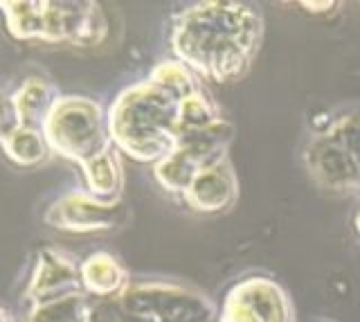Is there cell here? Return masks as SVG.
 I'll return each instance as SVG.
<instances>
[{"label":"cell","mask_w":360,"mask_h":322,"mask_svg":"<svg viewBox=\"0 0 360 322\" xmlns=\"http://www.w3.org/2000/svg\"><path fill=\"white\" fill-rule=\"evenodd\" d=\"M264 18L255 5L207 0L174 20L172 48L178 61L217 84H234L250 72L262 48Z\"/></svg>","instance_id":"obj_1"},{"label":"cell","mask_w":360,"mask_h":322,"mask_svg":"<svg viewBox=\"0 0 360 322\" xmlns=\"http://www.w3.org/2000/svg\"><path fill=\"white\" fill-rule=\"evenodd\" d=\"M178 99L153 82L122 91L108 110L110 140L138 162H160L178 147Z\"/></svg>","instance_id":"obj_2"},{"label":"cell","mask_w":360,"mask_h":322,"mask_svg":"<svg viewBox=\"0 0 360 322\" xmlns=\"http://www.w3.org/2000/svg\"><path fill=\"white\" fill-rule=\"evenodd\" d=\"M0 7H3L9 34L18 41L93 48L108 34V20L97 3L3 0Z\"/></svg>","instance_id":"obj_3"},{"label":"cell","mask_w":360,"mask_h":322,"mask_svg":"<svg viewBox=\"0 0 360 322\" xmlns=\"http://www.w3.org/2000/svg\"><path fill=\"white\" fill-rule=\"evenodd\" d=\"M43 136L52 153L79 165L112 149L104 108L82 95H65L54 104L43 124Z\"/></svg>","instance_id":"obj_4"},{"label":"cell","mask_w":360,"mask_h":322,"mask_svg":"<svg viewBox=\"0 0 360 322\" xmlns=\"http://www.w3.org/2000/svg\"><path fill=\"white\" fill-rule=\"evenodd\" d=\"M124 314L138 322H214L217 307L194 288L167 282L131 284L120 295Z\"/></svg>","instance_id":"obj_5"},{"label":"cell","mask_w":360,"mask_h":322,"mask_svg":"<svg viewBox=\"0 0 360 322\" xmlns=\"http://www.w3.org/2000/svg\"><path fill=\"white\" fill-rule=\"evenodd\" d=\"M232 140L234 127L223 117L207 129L191 133L178 142V147L165 160L155 165V181L162 185V190L183 196L200 172L228 160Z\"/></svg>","instance_id":"obj_6"},{"label":"cell","mask_w":360,"mask_h":322,"mask_svg":"<svg viewBox=\"0 0 360 322\" xmlns=\"http://www.w3.org/2000/svg\"><path fill=\"white\" fill-rule=\"evenodd\" d=\"M219 322H295L284 286L264 275L236 282L223 297Z\"/></svg>","instance_id":"obj_7"},{"label":"cell","mask_w":360,"mask_h":322,"mask_svg":"<svg viewBox=\"0 0 360 322\" xmlns=\"http://www.w3.org/2000/svg\"><path fill=\"white\" fill-rule=\"evenodd\" d=\"M129 205L117 201H101L90 192H70L54 201L45 212V224L63 232H108L127 224Z\"/></svg>","instance_id":"obj_8"},{"label":"cell","mask_w":360,"mask_h":322,"mask_svg":"<svg viewBox=\"0 0 360 322\" xmlns=\"http://www.w3.org/2000/svg\"><path fill=\"white\" fill-rule=\"evenodd\" d=\"M311 179L331 192H360V167L329 133H318L304 147Z\"/></svg>","instance_id":"obj_9"},{"label":"cell","mask_w":360,"mask_h":322,"mask_svg":"<svg viewBox=\"0 0 360 322\" xmlns=\"http://www.w3.org/2000/svg\"><path fill=\"white\" fill-rule=\"evenodd\" d=\"M79 293H84L82 266H77L72 255L59 248L39 250L27 286V297L34 302V307Z\"/></svg>","instance_id":"obj_10"},{"label":"cell","mask_w":360,"mask_h":322,"mask_svg":"<svg viewBox=\"0 0 360 322\" xmlns=\"http://www.w3.org/2000/svg\"><path fill=\"white\" fill-rule=\"evenodd\" d=\"M239 194V183L230 160H223L214 167L200 172L194 183L183 194L185 203L202 214H219L234 205Z\"/></svg>","instance_id":"obj_11"},{"label":"cell","mask_w":360,"mask_h":322,"mask_svg":"<svg viewBox=\"0 0 360 322\" xmlns=\"http://www.w3.org/2000/svg\"><path fill=\"white\" fill-rule=\"evenodd\" d=\"M59 99L61 95L54 84L41 79V77H27L14 91V95L7 99L5 110L14 115L16 127H32L43 131L45 120Z\"/></svg>","instance_id":"obj_12"},{"label":"cell","mask_w":360,"mask_h":322,"mask_svg":"<svg viewBox=\"0 0 360 322\" xmlns=\"http://www.w3.org/2000/svg\"><path fill=\"white\" fill-rule=\"evenodd\" d=\"M79 266H82V284H84L86 295L112 297L127 291L129 273L120 264L115 255L99 250V252L88 255Z\"/></svg>","instance_id":"obj_13"},{"label":"cell","mask_w":360,"mask_h":322,"mask_svg":"<svg viewBox=\"0 0 360 322\" xmlns=\"http://www.w3.org/2000/svg\"><path fill=\"white\" fill-rule=\"evenodd\" d=\"M86 187L93 196L101 198V201H117L122 198L124 190V169L120 153L115 149H108L90 162L82 165Z\"/></svg>","instance_id":"obj_14"},{"label":"cell","mask_w":360,"mask_h":322,"mask_svg":"<svg viewBox=\"0 0 360 322\" xmlns=\"http://www.w3.org/2000/svg\"><path fill=\"white\" fill-rule=\"evenodd\" d=\"M3 149L11 162L18 167H37L45 162L50 153V144L45 140L41 129L32 127H16L3 133Z\"/></svg>","instance_id":"obj_15"},{"label":"cell","mask_w":360,"mask_h":322,"mask_svg":"<svg viewBox=\"0 0 360 322\" xmlns=\"http://www.w3.org/2000/svg\"><path fill=\"white\" fill-rule=\"evenodd\" d=\"M219 117V108L212 99L200 91L191 93L189 97L178 102V120H176V138L178 142L191 136V133L212 127Z\"/></svg>","instance_id":"obj_16"},{"label":"cell","mask_w":360,"mask_h":322,"mask_svg":"<svg viewBox=\"0 0 360 322\" xmlns=\"http://www.w3.org/2000/svg\"><path fill=\"white\" fill-rule=\"evenodd\" d=\"M95 307L90 304L86 293L70 295L54 302L32 307L25 322H88Z\"/></svg>","instance_id":"obj_17"},{"label":"cell","mask_w":360,"mask_h":322,"mask_svg":"<svg viewBox=\"0 0 360 322\" xmlns=\"http://www.w3.org/2000/svg\"><path fill=\"white\" fill-rule=\"evenodd\" d=\"M149 82H153L155 86H160L162 91H167L172 97H176L178 102L198 91V86L194 82V72H191L183 61H162V63H158L155 68L151 70Z\"/></svg>","instance_id":"obj_18"},{"label":"cell","mask_w":360,"mask_h":322,"mask_svg":"<svg viewBox=\"0 0 360 322\" xmlns=\"http://www.w3.org/2000/svg\"><path fill=\"white\" fill-rule=\"evenodd\" d=\"M326 133L352 155L354 162L360 167V110H352V113L335 117Z\"/></svg>","instance_id":"obj_19"},{"label":"cell","mask_w":360,"mask_h":322,"mask_svg":"<svg viewBox=\"0 0 360 322\" xmlns=\"http://www.w3.org/2000/svg\"><path fill=\"white\" fill-rule=\"evenodd\" d=\"M88 322H122V320H120V316L112 314V311H108L104 307H95L93 316H90Z\"/></svg>","instance_id":"obj_20"},{"label":"cell","mask_w":360,"mask_h":322,"mask_svg":"<svg viewBox=\"0 0 360 322\" xmlns=\"http://www.w3.org/2000/svg\"><path fill=\"white\" fill-rule=\"evenodd\" d=\"M304 9H309V12H315V14H324V12H331V9L338 5V3H311V0H307V3H300Z\"/></svg>","instance_id":"obj_21"},{"label":"cell","mask_w":360,"mask_h":322,"mask_svg":"<svg viewBox=\"0 0 360 322\" xmlns=\"http://www.w3.org/2000/svg\"><path fill=\"white\" fill-rule=\"evenodd\" d=\"M0 318H3V322H11V314L7 307H3V311H0Z\"/></svg>","instance_id":"obj_22"},{"label":"cell","mask_w":360,"mask_h":322,"mask_svg":"<svg viewBox=\"0 0 360 322\" xmlns=\"http://www.w3.org/2000/svg\"><path fill=\"white\" fill-rule=\"evenodd\" d=\"M354 224H356V230H358V235H360V212L356 214V221H354Z\"/></svg>","instance_id":"obj_23"}]
</instances>
